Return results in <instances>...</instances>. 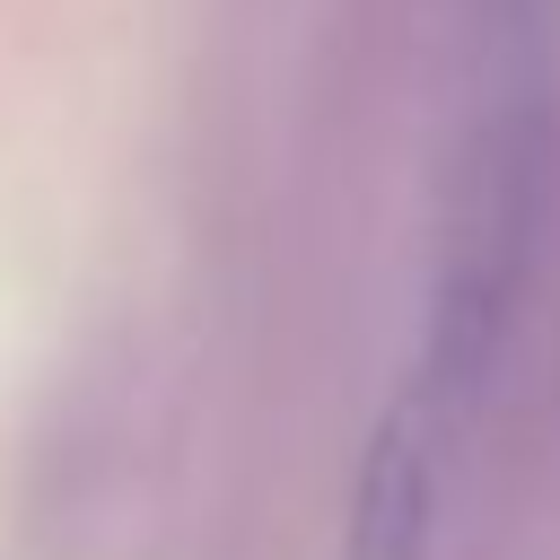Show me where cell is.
<instances>
[{
	"mask_svg": "<svg viewBox=\"0 0 560 560\" xmlns=\"http://www.w3.org/2000/svg\"><path fill=\"white\" fill-rule=\"evenodd\" d=\"M446 402L411 376L350 481V534L341 560H438V481H446Z\"/></svg>",
	"mask_w": 560,
	"mask_h": 560,
	"instance_id": "6da1fadb",
	"label": "cell"
}]
</instances>
